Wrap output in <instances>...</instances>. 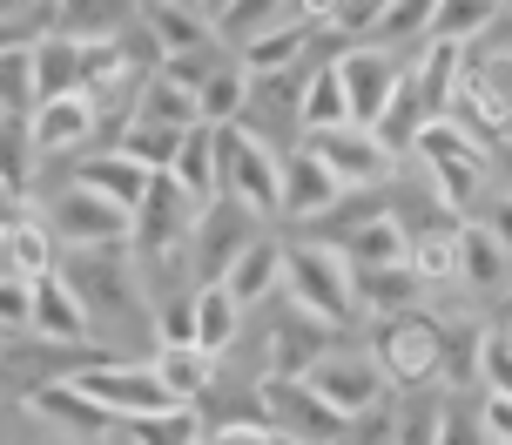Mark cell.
<instances>
[{
    "label": "cell",
    "mask_w": 512,
    "mask_h": 445,
    "mask_svg": "<svg viewBox=\"0 0 512 445\" xmlns=\"http://www.w3.org/2000/svg\"><path fill=\"white\" fill-rule=\"evenodd\" d=\"M216 284L230 290L243 311H256L263 297H277V290H283V243L256 230L250 243H243V250H236V257L223 263V270H216Z\"/></svg>",
    "instance_id": "ffe728a7"
},
{
    "label": "cell",
    "mask_w": 512,
    "mask_h": 445,
    "mask_svg": "<svg viewBox=\"0 0 512 445\" xmlns=\"http://www.w3.org/2000/svg\"><path fill=\"white\" fill-rule=\"evenodd\" d=\"M310 41H317L310 21H270V27H256V34H243L236 61H243L250 81H277V75H297V68H304Z\"/></svg>",
    "instance_id": "ac0fdd59"
},
{
    "label": "cell",
    "mask_w": 512,
    "mask_h": 445,
    "mask_svg": "<svg viewBox=\"0 0 512 445\" xmlns=\"http://www.w3.org/2000/svg\"><path fill=\"white\" fill-rule=\"evenodd\" d=\"M337 196H344V183H337L310 149H290V156H283V203H277L283 223H317Z\"/></svg>",
    "instance_id": "44dd1931"
},
{
    "label": "cell",
    "mask_w": 512,
    "mask_h": 445,
    "mask_svg": "<svg viewBox=\"0 0 512 445\" xmlns=\"http://www.w3.org/2000/svg\"><path fill=\"white\" fill-rule=\"evenodd\" d=\"M122 432H128V445H196L203 439V412L196 405H169L155 419H128Z\"/></svg>",
    "instance_id": "74e56055"
},
{
    "label": "cell",
    "mask_w": 512,
    "mask_h": 445,
    "mask_svg": "<svg viewBox=\"0 0 512 445\" xmlns=\"http://www.w3.org/2000/svg\"><path fill=\"white\" fill-rule=\"evenodd\" d=\"M88 445H95V439H88Z\"/></svg>",
    "instance_id": "816d5d0a"
},
{
    "label": "cell",
    "mask_w": 512,
    "mask_h": 445,
    "mask_svg": "<svg viewBox=\"0 0 512 445\" xmlns=\"http://www.w3.org/2000/svg\"><path fill=\"white\" fill-rule=\"evenodd\" d=\"M0 257H7V270H14V277H27V284L54 277V270H61V243H54L48 216H34V210H27L21 223H14V230L0 236Z\"/></svg>",
    "instance_id": "484cf974"
},
{
    "label": "cell",
    "mask_w": 512,
    "mask_h": 445,
    "mask_svg": "<svg viewBox=\"0 0 512 445\" xmlns=\"http://www.w3.org/2000/svg\"><path fill=\"white\" fill-rule=\"evenodd\" d=\"M452 115H459V122H472L486 142L512 135V41H499V34H479V41L465 48Z\"/></svg>",
    "instance_id": "5b68a950"
},
{
    "label": "cell",
    "mask_w": 512,
    "mask_h": 445,
    "mask_svg": "<svg viewBox=\"0 0 512 445\" xmlns=\"http://www.w3.org/2000/svg\"><path fill=\"white\" fill-rule=\"evenodd\" d=\"M256 223H263V216H250L243 203H230V196H216V203L196 216V230H189V250H182V257H196V263H203V277H216V270H223V263L256 236Z\"/></svg>",
    "instance_id": "d6986e66"
},
{
    "label": "cell",
    "mask_w": 512,
    "mask_h": 445,
    "mask_svg": "<svg viewBox=\"0 0 512 445\" xmlns=\"http://www.w3.org/2000/svg\"><path fill=\"white\" fill-rule=\"evenodd\" d=\"M337 14H344V0H297V21L310 27H337Z\"/></svg>",
    "instance_id": "c3c4849f"
},
{
    "label": "cell",
    "mask_w": 512,
    "mask_h": 445,
    "mask_svg": "<svg viewBox=\"0 0 512 445\" xmlns=\"http://www.w3.org/2000/svg\"><path fill=\"white\" fill-rule=\"evenodd\" d=\"M438 344H445V324L425 317V311L371 317V365L384 371L391 392H425V385H438Z\"/></svg>",
    "instance_id": "8992f818"
},
{
    "label": "cell",
    "mask_w": 512,
    "mask_h": 445,
    "mask_svg": "<svg viewBox=\"0 0 512 445\" xmlns=\"http://www.w3.org/2000/svg\"><path fill=\"white\" fill-rule=\"evenodd\" d=\"M317 351H331V331H324L317 317H304V311H290V324H277V331H270V371L304 378V371L317 365Z\"/></svg>",
    "instance_id": "836d02e7"
},
{
    "label": "cell",
    "mask_w": 512,
    "mask_h": 445,
    "mask_svg": "<svg viewBox=\"0 0 512 445\" xmlns=\"http://www.w3.org/2000/svg\"><path fill=\"white\" fill-rule=\"evenodd\" d=\"M304 378H310V392L324 398V405H337L351 425L371 419V412L384 405V392H391L384 371L371 365V351H337V344H331V351H317V365H310Z\"/></svg>",
    "instance_id": "ba28073f"
},
{
    "label": "cell",
    "mask_w": 512,
    "mask_h": 445,
    "mask_svg": "<svg viewBox=\"0 0 512 445\" xmlns=\"http://www.w3.org/2000/svg\"><path fill=\"white\" fill-rule=\"evenodd\" d=\"M169 176H176L196 203H216V142H209V122H196V129L176 142V162H169Z\"/></svg>",
    "instance_id": "d590c367"
},
{
    "label": "cell",
    "mask_w": 512,
    "mask_h": 445,
    "mask_svg": "<svg viewBox=\"0 0 512 445\" xmlns=\"http://www.w3.org/2000/svg\"><path fill=\"white\" fill-rule=\"evenodd\" d=\"M459 284L465 290H499L512 284V250L499 243L486 216H459Z\"/></svg>",
    "instance_id": "603a6c76"
},
{
    "label": "cell",
    "mask_w": 512,
    "mask_h": 445,
    "mask_svg": "<svg viewBox=\"0 0 512 445\" xmlns=\"http://www.w3.org/2000/svg\"><path fill=\"white\" fill-rule=\"evenodd\" d=\"M21 216H27V196H14V189H0V236L14 230Z\"/></svg>",
    "instance_id": "681fc988"
},
{
    "label": "cell",
    "mask_w": 512,
    "mask_h": 445,
    "mask_svg": "<svg viewBox=\"0 0 512 445\" xmlns=\"http://www.w3.org/2000/svg\"><path fill=\"white\" fill-rule=\"evenodd\" d=\"M155 344H196V304L189 297H162L155 304Z\"/></svg>",
    "instance_id": "7bdbcfd3"
},
{
    "label": "cell",
    "mask_w": 512,
    "mask_h": 445,
    "mask_svg": "<svg viewBox=\"0 0 512 445\" xmlns=\"http://www.w3.org/2000/svg\"><path fill=\"white\" fill-rule=\"evenodd\" d=\"M492 21H506V0H432L425 41H459V48H472Z\"/></svg>",
    "instance_id": "d6a6232c"
},
{
    "label": "cell",
    "mask_w": 512,
    "mask_h": 445,
    "mask_svg": "<svg viewBox=\"0 0 512 445\" xmlns=\"http://www.w3.org/2000/svg\"><path fill=\"white\" fill-rule=\"evenodd\" d=\"M405 270L418 284H459V216L452 210H432L405 223Z\"/></svg>",
    "instance_id": "2e32d148"
},
{
    "label": "cell",
    "mask_w": 512,
    "mask_h": 445,
    "mask_svg": "<svg viewBox=\"0 0 512 445\" xmlns=\"http://www.w3.org/2000/svg\"><path fill=\"white\" fill-rule=\"evenodd\" d=\"M27 129V149L34 156H81V149H95V135H102V115L88 95H41V102L21 115Z\"/></svg>",
    "instance_id": "30bf717a"
},
{
    "label": "cell",
    "mask_w": 512,
    "mask_h": 445,
    "mask_svg": "<svg viewBox=\"0 0 512 445\" xmlns=\"http://www.w3.org/2000/svg\"><path fill=\"white\" fill-rule=\"evenodd\" d=\"M331 68H337V81H344L351 122L378 129V115L391 108V88H398V75H405L398 48H378V41H351V48H337V54H331Z\"/></svg>",
    "instance_id": "9c48e42d"
},
{
    "label": "cell",
    "mask_w": 512,
    "mask_h": 445,
    "mask_svg": "<svg viewBox=\"0 0 512 445\" xmlns=\"http://www.w3.org/2000/svg\"><path fill=\"white\" fill-rule=\"evenodd\" d=\"M27 311H34V284L7 270V277H0V338H7V331H27Z\"/></svg>",
    "instance_id": "bcb514c9"
},
{
    "label": "cell",
    "mask_w": 512,
    "mask_h": 445,
    "mask_svg": "<svg viewBox=\"0 0 512 445\" xmlns=\"http://www.w3.org/2000/svg\"><path fill=\"white\" fill-rule=\"evenodd\" d=\"M68 378H75V385L95 398L115 425L155 419V412H169V405H176V398L162 392V378L149 371V358H142V365H108V358H95V365H75Z\"/></svg>",
    "instance_id": "52a82bcc"
},
{
    "label": "cell",
    "mask_w": 512,
    "mask_h": 445,
    "mask_svg": "<svg viewBox=\"0 0 512 445\" xmlns=\"http://www.w3.org/2000/svg\"><path fill=\"white\" fill-rule=\"evenodd\" d=\"M492 189H499V196H512V135H499V142H492Z\"/></svg>",
    "instance_id": "7dc6e473"
},
{
    "label": "cell",
    "mask_w": 512,
    "mask_h": 445,
    "mask_svg": "<svg viewBox=\"0 0 512 445\" xmlns=\"http://www.w3.org/2000/svg\"><path fill=\"white\" fill-rule=\"evenodd\" d=\"M135 27L149 34L155 54H196L216 48V21L196 0H135Z\"/></svg>",
    "instance_id": "9a60e30c"
},
{
    "label": "cell",
    "mask_w": 512,
    "mask_h": 445,
    "mask_svg": "<svg viewBox=\"0 0 512 445\" xmlns=\"http://www.w3.org/2000/svg\"><path fill=\"white\" fill-rule=\"evenodd\" d=\"M34 149H27V129L21 115H0V189H14V196H27V183H34Z\"/></svg>",
    "instance_id": "b9f144b4"
},
{
    "label": "cell",
    "mask_w": 512,
    "mask_h": 445,
    "mask_svg": "<svg viewBox=\"0 0 512 445\" xmlns=\"http://www.w3.org/2000/svg\"><path fill=\"white\" fill-rule=\"evenodd\" d=\"M196 108H203L209 129H216V122H250V108H256V81L243 75V61H223V54H216V68H209L203 88H196Z\"/></svg>",
    "instance_id": "83f0119b"
},
{
    "label": "cell",
    "mask_w": 512,
    "mask_h": 445,
    "mask_svg": "<svg viewBox=\"0 0 512 445\" xmlns=\"http://www.w3.org/2000/svg\"><path fill=\"white\" fill-rule=\"evenodd\" d=\"M331 243V236H324ZM337 250L351 257V270H378V263H405V223L391 210H378V216H364L358 230H344L337 236Z\"/></svg>",
    "instance_id": "f546056e"
},
{
    "label": "cell",
    "mask_w": 512,
    "mask_h": 445,
    "mask_svg": "<svg viewBox=\"0 0 512 445\" xmlns=\"http://www.w3.org/2000/svg\"><path fill=\"white\" fill-rule=\"evenodd\" d=\"M128 115H142V122H162V129H196L203 122V108H196V88H182L176 75H162L149 68V81L135 88V108Z\"/></svg>",
    "instance_id": "4dcf8cb0"
},
{
    "label": "cell",
    "mask_w": 512,
    "mask_h": 445,
    "mask_svg": "<svg viewBox=\"0 0 512 445\" xmlns=\"http://www.w3.org/2000/svg\"><path fill=\"white\" fill-rule=\"evenodd\" d=\"M61 277L88 297V311L108 304H135V250L128 243H95V250H68Z\"/></svg>",
    "instance_id": "4fadbf2b"
},
{
    "label": "cell",
    "mask_w": 512,
    "mask_h": 445,
    "mask_svg": "<svg viewBox=\"0 0 512 445\" xmlns=\"http://www.w3.org/2000/svg\"><path fill=\"white\" fill-rule=\"evenodd\" d=\"M182 135H189V129H162V122H142V115H128L115 142H122L135 162H149V169H169V162H176V142H182Z\"/></svg>",
    "instance_id": "60d3db41"
},
{
    "label": "cell",
    "mask_w": 512,
    "mask_h": 445,
    "mask_svg": "<svg viewBox=\"0 0 512 445\" xmlns=\"http://www.w3.org/2000/svg\"><path fill=\"white\" fill-rule=\"evenodd\" d=\"M425 21H432V0H384L378 14L364 21V41H378V48H398V41H425Z\"/></svg>",
    "instance_id": "8d00e7d4"
},
{
    "label": "cell",
    "mask_w": 512,
    "mask_h": 445,
    "mask_svg": "<svg viewBox=\"0 0 512 445\" xmlns=\"http://www.w3.org/2000/svg\"><path fill=\"white\" fill-rule=\"evenodd\" d=\"M499 324H506V331H512V297H506V304H499Z\"/></svg>",
    "instance_id": "f907efd6"
},
{
    "label": "cell",
    "mask_w": 512,
    "mask_h": 445,
    "mask_svg": "<svg viewBox=\"0 0 512 445\" xmlns=\"http://www.w3.org/2000/svg\"><path fill=\"white\" fill-rule=\"evenodd\" d=\"M304 149L324 162L344 189H378L384 169H391V149H384L378 129H364V122H337V129H324V135H304Z\"/></svg>",
    "instance_id": "7c38bea8"
},
{
    "label": "cell",
    "mask_w": 512,
    "mask_h": 445,
    "mask_svg": "<svg viewBox=\"0 0 512 445\" xmlns=\"http://www.w3.org/2000/svg\"><path fill=\"white\" fill-rule=\"evenodd\" d=\"M149 371L162 378V392L176 398V405H203L216 392V358H209L203 344H155Z\"/></svg>",
    "instance_id": "cb8c5ba5"
},
{
    "label": "cell",
    "mask_w": 512,
    "mask_h": 445,
    "mask_svg": "<svg viewBox=\"0 0 512 445\" xmlns=\"http://www.w3.org/2000/svg\"><path fill=\"white\" fill-rule=\"evenodd\" d=\"M27 331L48 344H88V331H95V311H88V297H81L61 270L54 277H41L34 284V311H27Z\"/></svg>",
    "instance_id": "e0dca14e"
},
{
    "label": "cell",
    "mask_w": 512,
    "mask_h": 445,
    "mask_svg": "<svg viewBox=\"0 0 512 445\" xmlns=\"http://www.w3.org/2000/svg\"><path fill=\"white\" fill-rule=\"evenodd\" d=\"M290 115H297V129H304V135H324V129H337V122H351V102H344V81H337L331 61H317V68L297 81Z\"/></svg>",
    "instance_id": "4316f807"
},
{
    "label": "cell",
    "mask_w": 512,
    "mask_h": 445,
    "mask_svg": "<svg viewBox=\"0 0 512 445\" xmlns=\"http://www.w3.org/2000/svg\"><path fill=\"white\" fill-rule=\"evenodd\" d=\"M21 405H27V419L54 425V432H75L81 445H88V439H102V432H115V419H108L102 405L81 392L75 378H48V385H27Z\"/></svg>",
    "instance_id": "5bb4252c"
},
{
    "label": "cell",
    "mask_w": 512,
    "mask_h": 445,
    "mask_svg": "<svg viewBox=\"0 0 512 445\" xmlns=\"http://www.w3.org/2000/svg\"><path fill=\"white\" fill-rule=\"evenodd\" d=\"M81 54H88V41H68V34H54V27L34 34V102H41V95H75L81 88Z\"/></svg>",
    "instance_id": "f1b7e54d"
},
{
    "label": "cell",
    "mask_w": 512,
    "mask_h": 445,
    "mask_svg": "<svg viewBox=\"0 0 512 445\" xmlns=\"http://www.w3.org/2000/svg\"><path fill=\"white\" fill-rule=\"evenodd\" d=\"M48 230L61 250H95V243H128V210L122 203H108L102 189L88 183H68L61 196H54L48 210Z\"/></svg>",
    "instance_id": "8fae6325"
},
{
    "label": "cell",
    "mask_w": 512,
    "mask_h": 445,
    "mask_svg": "<svg viewBox=\"0 0 512 445\" xmlns=\"http://www.w3.org/2000/svg\"><path fill=\"white\" fill-rule=\"evenodd\" d=\"M216 196L243 203L250 216H277L283 203V156L250 129V122H216Z\"/></svg>",
    "instance_id": "3957f363"
},
{
    "label": "cell",
    "mask_w": 512,
    "mask_h": 445,
    "mask_svg": "<svg viewBox=\"0 0 512 445\" xmlns=\"http://www.w3.org/2000/svg\"><path fill=\"white\" fill-rule=\"evenodd\" d=\"M479 358H486V331H459V324H445L438 378H445V385H479Z\"/></svg>",
    "instance_id": "ab89813d"
},
{
    "label": "cell",
    "mask_w": 512,
    "mask_h": 445,
    "mask_svg": "<svg viewBox=\"0 0 512 445\" xmlns=\"http://www.w3.org/2000/svg\"><path fill=\"white\" fill-rule=\"evenodd\" d=\"M149 162H135L122 149V142H115V149H81L75 156V183H88V189H102L108 203H122V210H135V203H142V196H149Z\"/></svg>",
    "instance_id": "7402d4cb"
},
{
    "label": "cell",
    "mask_w": 512,
    "mask_h": 445,
    "mask_svg": "<svg viewBox=\"0 0 512 445\" xmlns=\"http://www.w3.org/2000/svg\"><path fill=\"white\" fill-rule=\"evenodd\" d=\"M283 290H290V311L317 317L324 331L364 324L358 317V270H351V257H344L337 243H324V236L283 243Z\"/></svg>",
    "instance_id": "7a4b0ae2"
},
{
    "label": "cell",
    "mask_w": 512,
    "mask_h": 445,
    "mask_svg": "<svg viewBox=\"0 0 512 445\" xmlns=\"http://www.w3.org/2000/svg\"><path fill=\"white\" fill-rule=\"evenodd\" d=\"M196 445H283V439L263 419H223V425H203Z\"/></svg>",
    "instance_id": "f6af8a7d"
},
{
    "label": "cell",
    "mask_w": 512,
    "mask_h": 445,
    "mask_svg": "<svg viewBox=\"0 0 512 445\" xmlns=\"http://www.w3.org/2000/svg\"><path fill=\"white\" fill-rule=\"evenodd\" d=\"M432 445H492L472 405H438V439Z\"/></svg>",
    "instance_id": "ee69618b"
},
{
    "label": "cell",
    "mask_w": 512,
    "mask_h": 445,
    "mask_svg": "<svg viewBox=\"0 0 512 445\" xmlns=\"http://www.w3.org/2000/svg\"><path fill=\"white\" fill-rule=\"evenodd\" d=\"M411 156L425 162L432 196L452 216H472L492 196V142L472 129V122H459V115H432V122H418Z\"/></svg>",
    "instance_id": "6da1fadb"
},
{
    "label": "cell",
    "mask_w": 512,
    "mask_h": 445,
    "mask_svg": "<svg viewBox=\"0 0 512 445\" xmlns=\"http://www.w3.org/2000/svg\"><path fill=\"white\" fill-rule=\"evenodd\" d=\"M34 108V41L0 48V115H27Z\"/></svg>",
    "instance_id": "f35d334b"
},
{
    "label": "cell",
    "mask_w": 512,
    "mask_h": 445,
    "mask_svg": "<svg viewBox=\"0 0 512 445\" xmlns=\"http://www.w3.org/2000/svg\"><path fill=\"white\" fill-rule=\"evenodd\" d=\"M425 284L411 277L405 263H378V270H358V317H398L418 311Z\"/></svg>",
    "instance_id": "1f68e13d"
},
{
    "label": "cell",
    "mask_w": 512,
    "mask_h": 445,
    "mask_svg": "<svg viewBox=\"0 0 512 445\" xmlns=\"http://www.w3.org/2000/svg\"><path fill=\"white\" fill-rule=\"evenodd\" d=\"M189 304H196V344H203L209 358H223V351L236 344V324H243V304H236V297H230L223 284H216V277H203V290H196Z\"/></svg>",
    "instance_id": "e575fe53"
},
{
    "label": "cell",
    "mask_w": 512,
    "mask_h": 445,
    "mask_svg": "<svg viewBox=\"0 0 512 445\" xmlns=\"http://www.w3.org/2000/svg\"><path fill=\"white\" fill-rule=\"evenodd\" d=\"M128 21H135V0H54L48 7V27L68 41H115Z\"/></svg>",
    "instance_id": "d4e9b609"
},
{
    "label": "cell",
    "mask_w": 512,
    "mask_h": 445,
    "mask_svg": "<svg viewBox=\"0 0 512 445\" xmlns=\"http://www.w3.org/2000/svg\"><path fill=\"white\" fill-rule=\"evenodd\" d=\"M256 419L270 425L283 445H344L358 432L337 405H324L310 392V378H290V371H263L256 378Z\"/></svg>",
    "instance_id": "277c9868"
}]
</instances>
